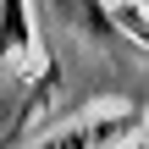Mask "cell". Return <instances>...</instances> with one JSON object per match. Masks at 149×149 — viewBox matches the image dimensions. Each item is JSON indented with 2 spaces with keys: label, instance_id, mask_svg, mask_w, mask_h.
I'll return each instance as SVG.
<instances>
[{
  "label": "cell",
  "instance_id": "cell-1",
  "mask_svg": "<svg viewBox=\"0 0 149 149\" xmlns=\"http://www.w3.org/2000/svg\"><path fill=\"white\" fill-rule=\"evenodd\" d=\"M144 116L138 111H111V116H83V122H66L55 133H44L33 149H116L127 138H138Z\"/></svg>",
  "mask_w": 149,
  "mask_h": 149
},
{
  "label": "cell",
  "instance_id": "cell-4",
  "mask_svg": "<svg viewBox=\"0 0 149 149\" xmlns=\"http://www.w3.org/2000/svg\"><path fill=\"white\" fill-rule=\"evenodd\" d=\"M133 149H149V144H144V138H138V144H133Z\"/></svg>",
  "mask_w": 149,
  "mask_h": 149
},
{
  "label": "cell",
  "instance_id": "cell-3",
  "mask_svg": "<svg viewBox=\"0 0 149 149\" xmlns=\"http://www.w3.org/2000/svg\"><path fill=\"white\" fill-rule=\"evenodd\" d=\"M28 50H33L28 0H0V61H22Z\"/></svg>",
  "mask_w": 149,
  "mask_h": 149
},
{
  "label": "cell",
  "instance_id": "cell-2",
  "mask_svg": "<svg viewBox=\"0 0 149 149\" xmlns=\"http://www.w3.org/2000/svg\"><path fill=\"white\" fill-rule=\"evenodd\" d=\"M61 33H72V39H88V44H122V28H116V17L100 6V0H33Z\"/></svg>",
  "mask_w": 149,
  "mask_h": 149
}]
</instances>
